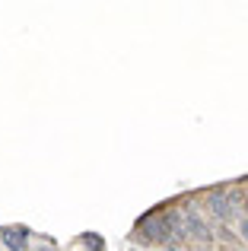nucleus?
I'll use <instances>...</instances> for the list:
<instances>
[{"instance_id":"nucleus-1","label":"nucleus","mask_w":248,"mask_h":251,"mask_svg":"<svg viewBox=\"0 0 248 251\" xmlns=\"http://www.w3.org/2000/svg\"><path fill=\"white\" fill-rule=\"evenodd\" d=\"M185 213V223H188V239H198V242H210L213 235H210V226H207L204 220L198 216V210H181Z\"/></svg>"},{"instance_id":"nucleus-2","label":"nucleus","mask_w":248,"mask_h":251,"mask_svg":"<svg viewBox=\"0 0 248 251\" xmlns=\"http://www.w3.org/2000/svg\"><path fill=\"white\" fill-rule=\"evenodd\" d=\"M207 203H210V216L217 223H226L229 220V197H226V191H213L210 197H207Z\"/></svg>"},{"instance_id":"nucleus-3","label":"nucleus","mask_w":248,"mask_h":251,"mask_svg":"<svg viewBox=\"0 0 248 251\" xmlns=\"http://www.w3.org/2000/svg\"><path fill=\"white\" fill-rule=\"evenodd\" d=\"M3 242H6V248H10V251H25L23 232H3Z\"/></svg>"},{"instance_id":"nucleus-4","label":"nucleus","mask_w":248,"mask_h":251,"mask_svg":"<svg viewBox=\"0 0 248 251\" xmlns=\"http://www.w3.org/2000/svg\"><path fill=\"white\" fill-rule=\"evenodd\" d=\"M226 197H229V213H232V216H242V213H245L242 194H239V191H226Z\"/></svg>"},{"instance_id":"nucleus-5","label":"nucleus","mask_w":248,"mask_h":251,"mask_svg":"<svg viewBox=\"0 0 248 251\" xmlns=\"http://www.w3.org/2000/svg\"><path fill=\"white\" fill-rule=\"evenodd\" d=\"M86 248H89V251H102V242H99V235H86Z\"/></svg>"},{"instance_id":"nucleus-6","label":"nucleus","mask_w":248,"mask_h":251,"mask_svg":"<svg viewBox=\"0 0 248 251\" xmlns=\"http://www.w3.org/2000/svg\"><path fill=\"white\" fill-rule=\"evenodd\" d=\"M35 251H57V248H54V242H48V239H38Z\"/></svg>"},{"instance_id":"nucleus-7","label":"nucleus","mask_w":248,"mask_h":251,"mask_svg":"<svg viewBox=\"0 0 248 251\" xmlns=\"http://www.w3.org/2000/svg\"><path fill=\"white\" fill-rule=\"evenodd\" d=\"M239 232H242V239L248 242V220H242V223H239Z\"/></svg>"},{"instance_id":"nucleus-8","label":"nucleus","mask_w":248,"mask_h":251,"mask_svg":"<svg viewBox=\"0 0 248 251\" xmlns=\"http://www.w3.org/2000/svg\"><path fill=\"white\" fill-rule=\"evenodd\" d=\"M245 213H248V194H245Z\"/></svg>"}]
</instances>
